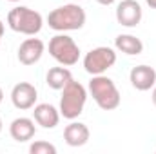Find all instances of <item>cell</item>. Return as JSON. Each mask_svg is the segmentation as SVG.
Listing matches in <instances>:
<instances>
[{"mask_svg": "<svg viewBox=\"0 0 156 154\" xmlns=\"http://www.w3.org/2000/svg\"><path fill=\"white\" fill-rule=\"evenodd\" d=\"M7 2H20V0H7Z\"/></svg>", "mask_w": 156, "mask_h": 154, "instance_id": "cell-23", "label": "cell"}, {"mask_svg": "<svg viewBox=\"0 0 156 154\" xmlns=\"http://www.w3.org/2000/svg\"><path fill=\"white\" fill-rule=\"evenodd\" d=\"M37 98H38V91L29 82H20L11 89V102L20 111L33 109L37 105Z\"/></svg>", "mask_w": 156, "mask_h": 154, "instance_id": "cell-7", "label": "cell"}, {"mask_svg": "<svg viewBox=\"0 0 156 154\" xmlns=\"http://www.w3.org/2000/svg\"><path fill=\"white\" fill-rule=\"evenodd\" d=\"M2 37H4V22L0 20V38H2Z\"/></svg>", "mask_w": 156, "mask_h": 154, "instance_id": "cell-20", "label": "cell"}, {"mask_svg": "<svg viewBox=\"0 0 156 154\" xmlns=\"http://www.w3.org/2000/svg\"><path fill=\"white\" fill-rule=\"evenodd\" d=\"M7 26L15 33H22L27 37H35L42 31L44 18L38 11L26 7V5H16L7 13Z\"/></svg>", "mask_w": 156, "mask_h": 154, "instance_id": "cell-4", "label": "cell"}, {"mask_svg": "<svg viewBox=\"0 0 156 154\" xmlns=\"http://www.w3.org/2000/svg\"><path fill=\"white\" fill-rule=\"evenodd\" d=\"M0 132H2V118H0Z\"/></svg>", "mask_w": 156, "mask_h": 154, "instance_id": "cell-22", "label": "cell"}, {"mask_svg": "<svg viewBox=\"0 0 156 154\" xmlns=\"http://www.w3.org/2000/svg\"><path fill=\"white\" fill-rule=\"evenodd\" d=\"M87 91L102 111H115L122 102L116 83L105 75H96L91 78Z\"/></svg>", "mask_w": 156, "mask_h": 154, "instance_id": "cell-2", "label": "cell"}, {"mask_svg": "<svg viewBox=\"0 0 156 154\" xmlns=\"http://www.w3.org/2000/svg\"><path fill=\"white\" fill-rule=\"evenodd\" d=\"M71 2H82V0H71Z\"/></svg>", "mask_w": 156, "mask_h": 154, "instance_id": "cell-24", "label": "cell"}, {"mask_svg": "<svg viewBox=\"0 0 156 154\" xmlns=\"http://www.w3.org/2000/svg\"><path fill=\"white\" fill-rule=\"evenodd\" d=\"M49 54L60 65L71 67V65L78 64V60H80V47L69 35L60 33L49 40Z\"/></svg>", "mask_w": 156, "mask_h": 154, "instance_id": "cell-5", "label": "cell"}, {"mask_svg": "<svg viewBox=\"0 0 156 154\" xmlns=\"http://www.w3.org/2000/svg\"><path fill=\"white\" fill-rule=\"evenodd\" d=\"M85 102H87V89L76 80H69L67 85L62 89L60 107H58L60 116H64L66 120H76L83 113Z\"/></svg>", "mask_w": 156, "mask_h": 154, "instance_id": "cell-3", "label": "cell"}, {"mask_svg": "<svg viewBox=\"0 0 156 154\" xmlns=\"http://www.w3.org/2000/svg\"><path fill=\"white\" fill-rule=\"evenodd\" d=\"M9 134L15 142L18 143H24V142H29L35 138L37 134V127H35V120L31 118H26V116H20V118H15L9 125Z\"/></svg>", "mask_w": 156, "mask_h": 154, "instance_id": "cell-11", "label": "cell"}, {"mask_svg": "<svg viewBox=\"0 0 156 154\" xmlns=\"http://www.w3.org/2000/svg\"><path fill=\"white\" fill-rule=\"evenodd\" d=\"M151 100H153V103H154V107H156V85L153 87V94H151Z\"/></svg>", "mask_w": 156, "mask_h": 154, "instance_id": "cell-19", "label": "cell"}, {"mask_svg": "<svg viewBox=\"0 0 156 154\" xmlns=\"http://www.w3.org/2000/svg\"><path fill=\"white\" fill-rule=\"evenodd\" d=\"M2 100H4V91H2V87H0V103H2Z\"/></svg>", "mask_w": 156, "mask_h": 154, "instance_id": "cell-21", "label": "cell"}, {"mask_svg": "<svg viewBox=\"0 0 156 154\" xmlns=\"http://www.w3.org/2000/svg\"><path fill=\"white\" fill-rule=\"evenodd\" d=\"M45 45L40 38H26L18 47V62L24 65H35L44 56Z\"/></svg>", "mask_w": 156, "mask_h": 154, "instance_id": "cell-9", "label": "cell"}, {"mask_svg": "<svg viewBox=\"0 0 156 154\" xmlns=\"http://www.w3.org/2000/svg\"><path fill=\"white\" fill-rule=\"evenodd\" d=\"M87 15L83 11V7L78 2H69L64 4L56 9H53L47 15V24L51 29L58 31V33H66V31H78L85 26Z\"/></svg>", "mask_w": 156, "mask_h": 154, "instance_id": "cell-1", "label": "cell"}, {"mask_svg": "<svg viewBox=\"0 0 156 154\" xmlns=\"http://www.w3.org/2000/svg\"><path fill=\"white\" fill-rule=\"evenodd\" d=\"M115 47L116 51L127 56H138L144 53V42L136 38L134 35H118L115 38Z\"/></svg>", "mask_w": 156, "mask_h": 154, "instance_id": "cell-14", "label": "cell"}, {"mask_svg": "<svg viewBox=\"0 0 156 154\" xmlns=\"http://www.w3.org/2000/svg\"><path fill=\"white\" fill-rule=\"evenodd\" d=\"M33 120L42 129H55L60 121V111L51 103H37L33 107Z\"/></svg>", "mask_w": 156, "mask_h": 154, "instance_id": "cell-13", "label": "cell"}, {"mask_svg": "<svg viewBox=\"0 0 156 154\" xmlns=\"http://www.w3.org/2000/svg\"><path fill=\"white\" fill-rule=\"evenodd\" d=\"M116 64V51L113 47L107 45H100L91 49L85 56H83V69L91 75H104L105 71H109L113 65Z\"/></svg>", "mask_w": 156, "mask_h": 154, "instance_id": "cell-6", "label": "cell"}, {"mask_svg": "<svg viewBox=\"0 0 156 154\" xmlns=\"http://www.w3.org/2000/svg\"><path fill=\"white\" fill-rule=\"evenodd\" d=\"M0 40H2V38H0Z\"/></svg>", "mask_w": 156, "mask_h": 154, "instance_id": "cell-25", "label": "cell"}, {"mask_svg": "<svg viewBox=\"0 0 156 154\" xmlns=\"http://www.w3.org/2000/svg\"><path fill=\"white\" fill-rule=\"evenodd\" d=\"M98 4H102V5H111V4H115V0H96Z\"/></svg>", "mask_w": 156, "mask_h": 154, "instance_id": "cell-17", "label": "cell"}, {"mask_svg": "<svg viewBox=\"0 0 156 154\" xmlns=\"http://www.w3.org/2000/svg\"><path fill=\"white\" fill-rule=\"evenodd\" d=\"M145 2H147V5L151 9H156V0H145Z\"/></svg>", "mask_w": 156, "mask_h": 154, "instance_id": "cell-18", "label": "cell"}, {"mask_svg": "<svg viewBox=\"0 0 156 154\" xmlns=\"http://www.w3.org/2000/svg\"><path fill=\"white\" fill-rule=\"evenodd\" d=\"M144 18V11L140 2L136 0H122L116 5V20L123 27H136Z\"/></svg>", "mask_w": 156, "mask_h": 154, "instance_id": "cell-8", "label": "cell"}, {"mask_svg": "<svg viewBox=\"0 0 156 154\" xmlns=\"http://www.w3.org/2000/svg\"><path fill=\"white\" fill-rule=\"evenodd\" d=\"M29 152L31 154H56V147L49 142H35L29 145Z\"/></svg>", "mask_w": 156, "mask_h": 154, "instance_id": "cell-16", "label": "cell"}, {"mask_svg": "<svg viewBox=\"0 0 156 154\" xmlns=\"http://www.w3.org/2000/svg\"><path fill=\"white\" fill-rule=\"evenodd\" d=\"M91 138V131L85 123L71 120L69 125H66L64 129V140L69 147H83Z\"/></svg>", "mask_w": 156, "mask_h": 154, "instance_id": "cell-12", "label": "cell"}, {"mask_svg": "<svg viewBox=\"0 0 156 154\" xmlns=\"http://www.w3.org/2000/svg\"><path fill=\"white\" fill-rule=\"evenodd\" d=\"M69 80H73V75H71V71H69L66 65L51 67V69L47 71V75H45V83H47L51 89H55V91H62V89L67 85Z\"/></svg>", "mask_w": 156, "mask_h": 154, "instance_id": "cell-15", "label": "cell"}, {"mask_svg": "<svg viewBox=\"0 0 156 154\" xmlns=\"http://www.w3.org/2000/svg\"><path fill=\"white\" fill-rule=\"evenodd\" d=\"M129 80L136 91H149L156 85V71L154 67L142 64V65H136L131 69Z\"/></svg>", "mask_w": 156, "mask_h": 154, "instance_id": "cell-10", "label": "cell"}]
</instances>
